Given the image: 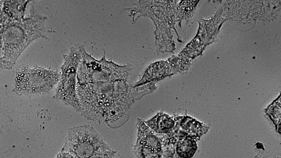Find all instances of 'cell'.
<instances>
[{
    "mask_svg": "<svg viewBox=\"0 0 281 158\" xmlns=\"http://www.w3.org/2000/svg\"><path fill=\"white\" fill-rule=\"evenodd\" d=\"M180 128L190 137L197 140L208 130V127L203 123L189 116L181 117L179 122Z\"/></svg>",
    "mask_w": 281,
    "mask_h": 158,
    "instance_id": "3957f363",
    "label": "cell"
},
{
    "mask_svg": "<svg viewBox=\"0 0 281 158\" xmlns=\"http://www.w3.org/2000/svg\"><path fill=\"white\" fill-rule=\"evenodd\" d=\"M115 153L93 126L84 124L74 126L69 130L59 157L111 158L114 157Z\"/></svg>",
    "mask_w": 281,
    "mask_h": 158,
    "instance_id": "6da1fadb",
    "label": "cell"
},
{
    "mask_svg": "<svg viewBox=\"0 0 281 158\" xmlns=\"http://www.w3.org/2000/svg\"><path fill=\"white\" fill-rule=\"evenodd\" d=\"M63 67L56 91L58 98L79 112L81 106L77 90V70L81 59L79 52L72 49Z\"/></svg>",
    "mask_w": 281,
    "mask_h": 158,
    "instance_id": "7a4b0ae2",
    "label": "cell"
},
{
    "mask_svg": "<svg viewBox=\"0 0 281 158\" xmlns=\"http://www.w3.org/2000/svg\"><path fill=\"white\" fill-rule=\"evenodd\" d=\"M197 148L195 140L188 137L177 141L175 150L179 157L189 158L193 156Z\"/></svg>",
    "mask_w": 281,
    "mask_h": 158,
    "instance_id": "277c9868",
    "label": "cell"
}]
</instances>
